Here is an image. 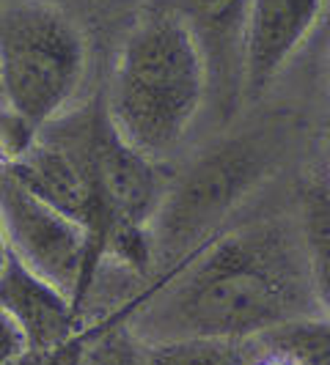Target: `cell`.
Segmentation results:
<instances>
[{
    "label": "cell",
    "mask_w": 330,
    "mask_h": 365,
    "mask_svg": "<svg viewBox=\"0 0 330 365\" xmlns=\"http://www.w3.org/2000/svg\"><path fill=\"white\" fill-rule=\"evenodd\" d=\"M74 354H77V341H72V344H66V346L61 349H53V351H31L28 349L25 354H19L17 360L9 365H72Z\"/></svg>",
    "instance_id": "cell-15"
},
{
    "label": "cell",
    "mask_w": 330,
    "mask_h": 365,
    "mask_svg": "<svg viewBox=\"0 0 330 365\" xmlns=\"http://www.w3.org/2000/svg\"><path fill=\"white\" fill-rule=\"evenodd\" d=\"M206 105V66L182 19L149 0L116 50L102 108L113 129L154 163L182 148Z\"/></svg>",
    "instance_id": "cell-2"
},
{
    "label": "cell",
    "mask_w": 330,
    "mask_h": 365,
    "mask_svg": "<svg viewBox=\"0 0 330 365\" xmlns=\"http://www.w3.org/2000/svg\"><path fill=\"white\" fill-rule=\"evenodd\" d=\"M325 0H251L242 38V99H261L311 36Z\"/></svg>",
    "instance_id": "cell-8"
},
{
    "label": "cell",
    "mask_w": 330,
    "mask_h": 365,
    "mask_svg": "<svg viewBox=\"0 0 330 365\" xmlns=\"http://www.w3.org/2000/svg\"><path fill=\"white\" fill-rule=\"evenodd\" d=\"M328 338V313H311L264 329L254 341L264 357H278L294 365H330Z\"/></svg>",
    "instance_id": "cell-12"
},
{
    "label": "cell",
    "mask_w": 330,
    "mask_h": 365,
    "mask_svg": "<svg viewBox=\"0 0 330 365\" xmlns=\"http://www.w3.org/2000/svg\"><path fill=\"white\" fill-rule=\"evenodd\" d=\"M289 143L292 132L284 121H259L223 135L168 176L149 222L151 267L168 274L226 231L239 209L270 184Z\"/></svg>",
    "instance_id": "cell-3"
},
{
    "label": "cell",
    "mask_w": 330,
    "mask_h": 365,
    "mask_svg": "<svg viewBox=\"0 0 330 365\" xmlns=\"http://www.w3.org/2000/svg\"><path fill=\"white\" fill-rule=\"evenodd\" d=\"M121 313L141 341L256 338L281 322L328 313V299L294 215H261L220 231Z\"/></svg>",
    "instance_id": "cell-1"
},
{
    "label": "cell",
    "mask_w": 330,
    "mask_h": 365,
    "mask_svg": "<svg viewBox=\"0 0 330 365\" xmlns=\"http://www.w3.org/2000/svg\"><path fill=\"white\" fill-rule=\"evenodd\" d=\"M28 346H25V338L17 329V324L0 311V365L14 363L19 354H25Z\"/></svg>",
    "instance_id": "cell-14"
},
{
    "label": "cell",
    "mask_w": 330,
    "mask_h": 365,
    "mask_svg": "<svg viewBox=\"0 0 330 365\" xmlns=\"http://www.w3.org/2000/svg\"><path fill=\"white\" fill-rule=\"evenodd\" d=\"M297 231L303 239L306 256L311 264L314 280L319 286V294L328 299L330 294V209H328V173L325 168L314 170L300 187L297 195Z\"/></svg>",
    "instance_id": "cell-10"
},
{
    "label": "cell",
    "mask_w": 330,
    "mask_h": 365,
    "mask_svg": "<svg viewBox=\"0 0 330 365\" xmlns=\"http://www.w3.org/2000/svg\"><path fill=\"white\" fill-rule=\"evenodd\" d=\"M6 258H9V245H6L3 228H0V272H3V267H6Z\"/></svg>",
    "instance_id": "cell-17"
},
{
    "label": "cell",
    "mask_w": 330,
    "mask_h": 365,
    "mask_svg": "<svg viewBox=\"0 0 330 365\" xmlns=\"http://www.w3.org/2000/svg\"><path fill=\"white\" fill-rule=\"evenodd\" d=\"M91 165L99 201V264L113 261L129 274L151 269L149 222L163 198V163L149 160L113 129L102 96L94 102Z\"/></svg>",
    "instance_id": "cell-5"
},
{
    "label": "cell",
    "mask_w": 330,
    "mask_h": 365,
    "mask_svg": "<svg viewBox=\"0 0 330 365\" xmlns=\"http://www.w3.org/2000/svg\"><path fill=\"white\" fill-rule=\"evenodd\" d=\"M0 228L9 253L83 311L99 277V261L86 228L39 201L6 168L0 170Z\"/></svg>",
    "instance_id": "cell-6"
},
{
    "label": "cell",
    "mask_w": 330,
    "mask_h": 365,
    "mask_svg": "<svg viewBox=\"0 0 330 365\" xmlns=\"http://www.w3.org/2000/svg\"><path fill=\"white\" fill-rule=\"evenodd\" d=\"M55 3H61L64 9H69L74 17H77V14L99 17V14H116L119 9L129 6L132 0H55Z\"/></svg>",
    "instance_id": "cell-16"
},
{
    "label": "cell",
    "mask_w": 330,
    "mask_h": 365,
    "mask_svg": "<svg viewBox=\"0 0 330 365\" xmlns=\"http://www.w3.org/2000/svg\"><path fill=\"white\" fill-rule=\"evenodd\" d=\"M72 365H77V354H74V360H72Z\"/></svg>",
    "instance_id": "cell-19"
},
{
    "label": "cell",
    "mask_w": 330,
    "mask_h": 365,
    "mask_svg": "<svg viewBox=\"0 0 330 365\" xmlns=\"http://www.w3.org/2000/svg\"><path fill=\"white\" fill-rule=\"evenodd\" d=\"M187 25L206 66V102L220 121L242 105V38L251 0H157Z\"/></svg>",
    "instance_id": "cell-7"
},
{
    "label": "cell",
    "mask_w": 330,
    "mask_h": 365,
    "mask_svg": "<svg viewBox=\"0 0 330 365\" xmlns=\"http://www.w3.org/2000/svg\"><path fill=\"white\" fill-rule=\"evenodd\" d=\"M144 344L149 365H256L264 357L254 338H168Z\"/></svg>",
    "instance_id": "cell-11"
},
{
    "label": "cell",
    "mask_w": 330,
    "mask_h": 365,
    "mask_svg": "<svg viewBox=\"0 0 330 365\" xmlns=\"http://www.w3.org/2000/svg\"><path fill=\"white\" fill-rule=\"evenodd\" d=\"M89 69V38L55 0L0 6V93L6 110L41 129L74 108Z\"/></svg>",
    "instance_id": "cell-4"
},
{
    "label": "cell",
    "mask_w": 330,
    "mask_h": 365,
    "mask_svg": "<svg viewBox=\"0 0 330 365\" xmlns=\"http://www.w3.org/2000/svg\"><path fill=\"white\" fill-rule=\"evenodd\" d=\"M256 365H294V363H286V360H278V357H261Z\"/></svg>",
    "instance_id": "cell-18"
},
{
    "label": "cell",
    "mask_w": 330,
    "mask_h": 365,
    "mask_svg": "<svg viewBox=\"0 0 330 365\" xmlns=\"http://www.w3.org/2000/svg\"><path fill=\"white\" fill-rule=\"evenodd\" d=\"M0 311L17 324L31 351L61 349L83 332L80 311L72 299L19 264L11 253L0 272Z\"/></svg>",
    "instance_id": "cell-9"
},
{
    "label": "cell",
    "mask_w": 330,
    "mask_h": 365,
    "mask_svg": "<svg viewBox=\"0 0 330 365\" xmlns=\"http://www.w3.org/2000/svg\"><path fill=\"white\" fill-rule=\"evenodd\" d=\"M77 365H149L146 344L127 324L124 313H119L89 332H80Z\"/></svg>",
    "instance_id": "cell-13"
}]
</instances>
